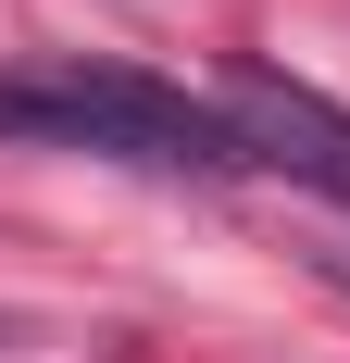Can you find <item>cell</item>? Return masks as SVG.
<instances>
[{
  "label": "cell",
  "mask_w": 350,
  "mask_h": 363,
  "mask_svg": "<svg viewBox=\"0 0 350 363\" xmlns=\"http://www.w3.org/2000/svg\"><path fill=\"white\" fill-rule=\"evenodd\" d=\"M338 276H350V251H338Z\"/></svg>",
  "instance_id": "3957f363"
},
{
  "label": "cell",
  "mask_w": 350,
  "mask_h": 363,
  "mask_svg": "<svg viewBox=\"0 0 350 363\" xmlns=\"http://www.w3.org/2000/svg\"><path fill=\"white\" fill-rule=\"evenodd\" d=\"M225 125H238V150H250V163H276V176L325 188V201L350 213V113L325 101V88H300V75H276V63H238Z\"/></svg>",
  "instance_id": "7a4b0ae2"
},
{
  "label": "cell",
  "mask_w": 350,
  "mask_h": 363,
  "mask_svg": "<svg viewBox=\"0 0 350 363\" xmlns=\"http://www.w3.org/2000/svg\"><path fill=\"white\" fill-rule=\"evenodd\" d=\"M0 138L101 150V163H163V176H238L250 163L225 101H188V88L125 75V63H26V75H0Z\"/></svg>",
  "instance_id": "6da1fadb"
}]
</instances>
